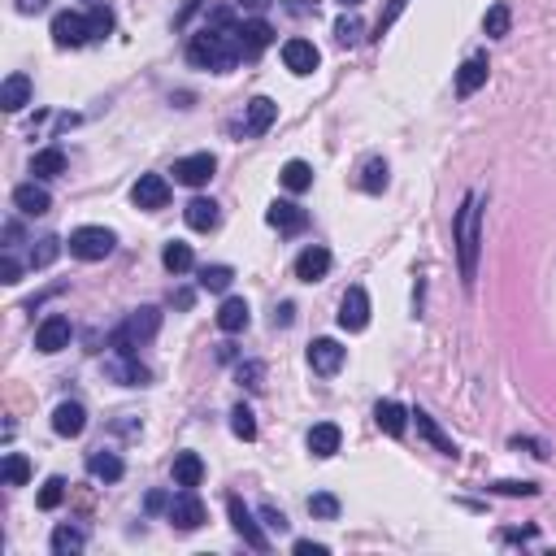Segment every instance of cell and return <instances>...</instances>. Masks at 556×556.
<instances>
[{
	"label": "cell",
	"instance_id": "obj_45",
	"mask_svg": "<svg viewBox=\"0 0 556 556\" xmlns=\"http://www.w3.org/2000/svg\"><path fill=\"white\" fill-rule=\"evenodd\" d=\"M62 500H66V478H48L39 491V509H57Z\"/></svg>",
	"mask_w": 556,
	"mask_h": 556
},
{
	"label": "cell",
	"instance_id": "obj_27",
	"mask_svg": "<svg viewBox=\"0 0 556 556\" xmlns=\"http://www.w3.org/2000/svg\"><path fill=\"white\" fill-rule=\"evenodd\" d=\"M183 218H187V227H192V230L209 235V230L218 227V218H222V213H218V204H213V200L196 196L192 204H187V209H183Z\"/></svg>",
	"mask_w": 556,
	"mask_h": 556
},
{
	"label": "cell",
	"instance_id": "obj_14",
	"mask_svg": "<svg viewBox=\"0 0 556 556\" xmlns=\"http://www.w3.org/2000/svg\"><path fill=\"white\" fill-rule=\"evenodd\" d=\"M131 200L139 209H165V204H170V183H165V174H139V183L131 187Z\"/></svg>",
	"mask_w": 556,
	"mask_h": 556
},
{
	"label": "cell",
	"instance_id": "obj_49",
	"mask_svg": "<svg viewBox=\"0 0 556 556\" xmlns=\"http://www.w3.org/2000/svg\"><path fill=\"white\" fill-rule=\"evenodd\" d=\"M295 556H327V544H309V539H295Z\"/></svg>",
	"mask_w": 556,
	"mask_h": 556
},
{
	"label": "cell",
	"instance_id": "obj_34",
	"mask_svg": "<svg viewBox=\"0 0 556 556\" xmlns=\"http://www.w3.org/2000/svg\"><path fill=\"white\" fill-rule=\"evenodd\" d=\"M361 187H365L369 196H378V192L387 187V162H383V157H369V162L361 165Z\"/></svg>",
	"mask_w": 556,
	"mask_h": 556
},
{
	"label": "cell",
	"instance_id": "obj_32",
	"mask_svg": "<svg viewBox=\"0 0 556 556\" xmlns=\"http://www.w3.org/2000/svg\"><path fill=\"white\" fill-rule=\"evenodd\" d=\"M509 27H513V9H509L504 0H495V4L487 9V18H483V31H487L491 39H504Z\"/></svg>",
	"mask_w": 556,
	"mask_h": 556
},
{
	"label": "cell",
	"instance_id": "obj_17",
	"mask_svg": "<svg viewBox=\"0 0 556 556\" xmlns=\"http://www.w3.org/2000/svg\"><path fill=\"white\" fill-rule=\"evenodd\" d=\"M53 430H57L62 439H79V435L87 430V409H83L79 400H62L57 413H53Z\"/></svg>",
	"mask_w": 556,
	"mask_h": 556
},
{
	"label": "cell",
	"instance_id": "obj_30",
	"mask_svg": "<svg viewBox=\"0 0 556 556\" xmlns=\"http://www.w3.org/2000/svg\"><path fill=\"white\" fill-rule=\"evenodd\" d=\"M31 174L35 178H57V174H66V153H62V148H44V153H35Z\"/></svg>",
	"mask_w": 556,
	"mask_h": 556
},
{
	"label": "cell",
	"instance_id": "obj_2",
	"mask_svg": "<svg viewBox=\"0 0 556 556\" xmlns=\"http://www.w3.org/2000/svg\"><path fill=\"white\" fill-rule=\"evenodd\" d=\"M239 27H200L192 39H187V62L200 70H213V74H227V70L239 66Z\"/></svg>",
	"mask_w": 556,
	"mask_h": 556
},
{
	"label": "cell",
	"instance_id": "obj_43",
	"mask_svg": "<svg viewBox=\"0 0 556 556\" xmlns=\"http://www.w3.org/2000/svg\"><path fill=\"white\" fill-rule=\"evenodd\" d=\"M87 27H92V39H104V35L113 31V13H109V4H96V9L87 13Z\"/></svg>",
	"mask_w": 556,
	"mask_h": 556
},
{
	"label": "cell",
	"instance_id": "obj_24",
	"mask_svg": "<svg viewBox=\"0 0 556 556\" xmlns=\"http://www.w3.org/2000/svg\"><path fill=\"white\" fill-rule=\"evenodd\" d=\"M87 474H92V478H100V483H118V478L127 474V465H122V457H118V452H104V448H96V452L87 457Z\"/></svg>",
	"mask_w": 556,
	"mask_h": 556
},
{
	"label": "cell",
	"instance_id": "obj_36",
	"mask_svg": "<svg viewBox=\"0 0 556 556\" xmlns=\"http://www.w3.org/2000/svg\"><path fill=\"white\" fill-rule=\"evenodd\" d=\"M162 265L170 270V274H187V270L196 265V257H192V248H187V244H178V239H174V244H165Z\"/></svg>",
	"mask_w": 556,
	"mask_h": 556
},
{
	"label": "cell",
	"instance_id": "obj_48",
	"mask_svg": "<svg viewBox=\"0 0 556 556\" xmlns=\"http://www.w3.org/2000/svg\"><path fill=\"white\" fill-rule=\"evenodd\" d=\"M261 518H265V526H270V530H278V535H287V518H283V513H278L274 504H265V509H261Z\"/></svg>",
	"mask_w": 556,
	"mask_h": 556
},
{
	"label": "cell",
	"instance_id": "obj_15",
	"mask_svg": "<svg viewBox=\"0 0 556 556\" xmlns=\"http://www.w3.org/2000/svg\"><path fill=\"white\" fill-rule=\"evenodd\" d=\"M318 62H322V53L313 48V39H287L283 44V66L292 70V74H313L318 70Z\"/></svg>",
	"mask_w": 556,
	"mask_h": 556
},
{
	"label": "cell",
	"instance_id": "obj_22",
	"mask_svg": "<svg viewBox=\"0 0 556 556\" xmlns=\"http://www.w3.org/2000/svg\"><path fill=\"white\" fill-rule=\"evenodd\" d=\"M487 70H491L487 57H483V53H474V57L457 70V96H474V92L487 83Z\"/></svg>",
	"mask_w": 556,
	"mask_h": 556
},
{
	"label": "cell",
	"instance_id": "obj_13",
	"mask_svg": "<svg viewBox=\"0 0 556 556\" xmlns=\"http://www.w3.org/2000/svg\"><path fill=\"white\" fill-rule=\"evenodd\" d=\"M339 327L344 330L369 327V295H365V287H348V295L339 300Z\"/></svg>",
	"mask_w": 556,
	"mask_h": 556
},
{
	"label": "cell",
	"instance_id": "obj_12",
	"mask_svg": "<svg viewBox=\"0 0 556 556\" xmlns=\"http://www.w3.org/2000/svg\"><path fill=\"white\" fill-rule=\"evenodd\" d=\"M274 118H278V104H274L270 96H253L248 104H244V135H248V139L265 135L270 127H274Z\"/></svg>",
	"mask_w": 556,
	"mask_h": 556
},
{
	"label": "cell",
	"instance_id": "obj_10",
	"mask_svg": "<svg viewBox=\"0 0 556 556\" xmlns=\"http://www.w3.org/2000/svg\"><path fill=\"white\" fill-rule=\"evenodd\" d=\"M213 153H192V157H183V162H174V183H183V187H204L209 178H213Z\"/></svg>",
	"mask_w": 556,
	"mask_h": 556
},
{
	"label": "cell",
	"instance_id": "obj_29",
	"mask_svg": "<svg viewBox=\"0 0 556 556\" xmlns=\"http://www.w3.org/2000/svg\"><path fill=\"white\" fill-rule=\"evenodd\" d=\"M204 478V461L196 452H178L174 457V487H200Z\"/></svg>",
	"mask_w": 556,
	"mask_h": 556
},
{
	"label": "cell",
	"instance_id": "obj_51",
	"mask_svg": "<svg viewBox=\"0 0 556 556\" xmlns=\"http://www.w3.org/2000/svg\"><path fill=\"white\" fill-rule=\"evenodd\" d=\"M235 4H239V9H248V13H265L274 0H235Z\"/></svg>",
	"mask_w": 556,
	"mask_h": 556
},
{
	"label": "cell",
	"instance_id": "obj_41",
	"mask_svg": "<svg viewBox=\"0 0 556 556\" xmlns=\"http://www.w3.org/2000/svg\"><path fill=\"white\" fill-rule=\"evenodd\" d=\"M309 513L322 518V522H335V518H339V500H335L330 491H318V495H309Z\"/></svg>",
	"mask_w": 556,
	"mask_h": 556
},
{
	"label": "cell",
	"instance_id": "obj_40",
	"mask_svg": "<svg viewBox=\"0 0 556 556\" xmlns=\"http://www.w3.org/2000/svg\"><path fill=\"white\" fill-rule=\"evenodd\" d=\"M361 31H365V27H361V18H357V13H344V18L335 22V39H339L344 48H353V44H361Z\"/></svg>",
	"mask_w": 556,
	"mask_h": 556
},
{
	"label": "cell",
	"instance_id": "obj_6",
	"mask_svg": "<svg viewBox=\"0 0 556 556\" xmlns=\"http://www.w3.org/2000/svg\"><path fill=\"white\" fill-rule=\"evenodd\" d=\"M227 509H230V526H235V535H239L253 552H270V539H265V530L257 526L253 509H248L239 495H227Z\"/></svg>",
	"mask_w": 556,
	"mask_h": 556
},
{
	"label": "cell",
	"instance_id": "obj_25",
	"mask_svg": "<svg viewBox=\"0 0 556 556\" xmlns=\"http://www.w3.org/2000/svg\"><path fill=\"white\" fill-rule=\"evenodd\" d=\"M0 104H4L9 113L27 109V104H31V79H27V74H9L4 87H0Z\"/></svg>",
	"mask_w": 556,
	"mask_h": 556
},
{
	"label": "cell",
	"instance_id": "obj_52",
	"mask_svg": "<svg viewBox=\"0 0 556 556\" xmlns=\"http://www.w3.org/2000/svg\"><path fill=\"white\" fill-rule=\"evenodd\" d=\"M13 4H18V13H39L48 0H13Z\"/></svg>",
	"mask_w": 556,
	"mask_h": 556
},
{
	"label": "cell",
	"instance_id": "obj_11",
	"mask_svg": "<svg viewBox=\"0 0 556 556\" xmlns=\"http://www.w3.org/2000/svg\"><path fill=\"white\" fill-rule=\"evenodd\" d=\"M265 222L278 230V235H300V230L309 227V213L292 204V200H274L270 209H265Z\"/></svg>",
	"mask_w": 556,
	"mask_h": 556
},
{
	"label": "cell",
	"instance_id": "obj_50",
	"mask_svg": "<svg viewBox=\"0 0 556 556\" xmlns=\"http://www.w3.org/2000/svg\"><path fill=\"white\" fill-rule=\"evenodd\" d=\"M292 304H278V309H274V327H292Z\"/></svg>",
	"mask_w": 556,
	"mask_h": 556
},
{
	"label": "cell",
	"instance_id": "obj_31",
	"mask_svg": "<svg viewBox=\"0 0 556 556\" xmlns=\"http://www.w3.org/2000/svg\"><path fill=\"white\" fill-rule=\"evenodd\" d=\"M278 178H283L287 192H309V187H313V165L309 162H287L283 170H278Z\"/></svg>",
	"mask_w": 556,
	"mask_h": 556
},
{
	"label": "cell",
	"instance_id": "obj_54",
	"mask_svg": "<svg viewBox=\"0 0 556 556\" xmlns=\"http://www.w3.org/2000/svg\"><path fill=\"white\" fill-rule=\"evenodd\" d=\"M504 539L513 544V539H535V530H504Z\"/></svg>",
	"mask_w": 556,
	"mask_h": 556
},
{
	"label": "cell",
	"instance_id": "obj_21",
	"mask_svg": "<svg viewBox=\"0 0 556 556\" xmlns=\"http://www.w3.org/2000/svg\"><path fill=\"white\" fill-rule=\"evenodd\" d=\"M409 418L418 422V435H422L426 444H435V452H444V457H452V461L461 457V452H457V444H452V439H448V435H444V430L435 426V418H430V413H422V409H413Z\"/></svg>",
	"mask_w": 556,
	"mask_h": 556
},
{
	"label": "cell",
	"instance_id": "obj_4",
	"mask_svg": "<svg viewBox=\"0 0 556 556\" xmlns=\"http://www.w3.org/2000/svg\"><path fill=\"white\" fill-rule=\"evenodd\" d=\"M113 244H118V235L109 227H79L70 230V253L79 257V261H104L109 253H113Z\"/></svg>",
	"mask_w": 556,
	"mask_h": 556
},
{
	"label": "cell",
	"instance_id": "obj_56",
	"mask_svg": "<svg viewBox=\"0 0 556 556\" xmlns=\"http://www.w3.org/2000/svg\"><path fill=\"white\" fill-rule=\"evenodd\" d=\"M344 4H361V0H344Z\"/></svg>",
	"mask_w": 556,
	"mask_h": 556
},
{
	"label": "cell",
	"instance_id": "obj_9",
	"mask_svg": "<svg viewBox=\"0 0 556 556\" xmlns=\"http://www.w3.org/2000/svg\"><path fill=\"white\" fill-rule=\"evenodd\" d=\"M53 39H57V48H83L87 39H92V27H87V18L83 13H57L53 18Z\"/></svg>",
	"mask_w": 556,
	"mask_h": 556
},
{
	"label": "cell",
	"instance_id": "obj_8",
	"mask_svg": "<svg viewBox=\"0 0 556 556\" xmlns=\"http://www.w3.org/2000/svg\"><path fill=\"white\" fill-rule=\"evenodd\" d=\"M70 335H74V327H70L66 313H48L35 327V348L39 353H62V348H70Z\"/></svg>",
	"mask_w": 556,
	"mask_h": 556
},
{
	"label": "cell",
	"instance_id": "obj_28",
	"mask_svg": "<svg viewBox=\"0 0 556 556\" xmlns=\"http://www.w3.org/2000/svg\"><path fill=\"white\" fill-rule=\"evenodd\" d=\"M374 422H378V430H383V435L400 439V435H404V426H409V413H404V404H395V400H383V404L374 409Z\"/></svg>",
	"mask_w": 556,
	"mask_h": 556
},
{
	"label": "cell",
	"instance_id": "obj_47",
	"mask_svg": "<svg viewBox=\"0 0 556 556\" xmlns=\"http://www.w3.org/2000/svg\"><path fill=\"white\" fill-rule=\"evenodd\" d=\"M18 274H22L18 257H13V253H4V261H0V283H9V287H13V283H18Z\"/></svg>",
	"mask_w": 556,
	"mask_h": 556
},
{
	"label": "cell",
	"instance_id": "obj_18",
	"mask_svg": "<svg viewBox=\"0 0 556 556\" xmlns=\"http://www.w3.org/2000/svg\"><path fill=\"white\" fill-rule=\"evenodd\" d=\"M330 274V253L322 244H313V248H304L300 257H295V278L300 283H322Z\"/></svg>",
	"mask_w": 556,
	"mask_h": 556
},
{
	"label": "cell",
	"instance_id": "obj_35",
	"mask_svg": "<svg viewBox=\"0 0 556 556\" xmlns=\"http://www.w3.org/2000/svg\"><path fill=\"white\" fill-rule=\"evenodd\" d=\"M0 478H4V487H22L31 478V461L22 457V452H9L4 465H0Z\"/></svg>",
	"mask_w": 556,
	"mask_h": 556
},
{
	"label": "cell",
	"instance_id": "obj_33",
	"mask_svg": "<svg viewBox=\"0 0 556 556\" xmlns=\"http://www.w3.org/2000/svg\"><path fill=\"white\" fill-rule=\"evenodd\" d=\"M83 544H87V535H83L79 526H57V530H53V552L57 556L83 552Z\"/></svg>",
	"mask_w": 556,
	"mask_h": 556
},
{
	"label": "cell",
	"instance_id": "obj_23",
	"mask_svg": "<svg viewBox=\"0 0 556 556\" xmlns=\"http://www.w3.org/2000/svg\"><path fill=\"white\" fill-rule=\"evenodd\" d=\"M248 300H239V295H227L222 300V309H218V327L227 330V335H239V330H248Z\"/></svg>",
	"mask_w": 556,
	"mask_h": 556
},
{
	"label": "cell",
	"instance_id": "obj_53",
	"mask_svg": "<svg viewBox=\"0 0 556 556\" xmlns=\"http://www.w3.org/2000/svg\"><path fill=\"white\" fill-rule=\"evenodd\" d=\"M157 509H170V500H165L162 491H153V495H148V513H157Z\"/></svg>",
	"mask_w": 556,
	"mask_h": 556
},
{
	"label": "cell",
	"instance_id": "obj_20",
	"mask_svg": "<svg viewBox=\"0 0 556 556\" xmlns=\"http://www.w3.org/2000/svg\"><path fill=\"white\" fill-rule=\"evenodd\" d=\"M13 204H18L27 218H39V213H48V209H53V196H48V192H44V187L31 178V183H18V187H13Z\"/></svg>",
	"mask_w": 556,
	"mask_h": 556
},
{
	"label": "cell",
	"instance_id": "obj_39",
	"mask_svg": "<svg viewBox=\"0 0 556 556\" xmlns=\"http://www.w3.org/2000/svg\"><path fill=\"white\" fill-rule=\"evenodd\" d=\"M57 253H62V239H57V235H44V239H39V248H31V270L53 265V261H57Z\"/></svg>",
	"mask_w": 556,
	"mask_h": 556
},
{
	"label": "cell",
	"instance_id": "obj_19",
	"mask_svg": "<svg viewBox=\"0 0 556 556\" xmlns=\"http://www.w3.org/2000/svg\"><path fill=\"white\" fill-rule=\"evenodd\" d=\"M270 44H274V27H270L265 18H253V22L239 27V53H244V57H257Z\"/></svg>",
	"mask_w": 556,
	"mask_h": 556
},
{
	"label": "cell",
	"instance_id": "obj_44",
	"mask_svg": "<svg viewBox=\"0 0 556 556\" xmlns=\"http://www.w3.org/2000/svg\"><path fill=\"white\" fill-rule=\"evenodd\" d=\"M404 4H409V0H387V9H383V13H378V22H374V39H383V35L392 31V22L404 13Z\"/></svg>",
	"mask_w": 556,
	"mask_h": 556
},
{
	"label": "cell",
	"instance_id": "obj_42",
	"mask_svg": "<svg viewBox=\"0 0 556 556\" xmlns=\"http://www.w3.org/2000/svg\"><path fill=\"white\" fill-rule=\"evenodd\" d=\"M235 378H239V387H248V392H257L265 378V365L261 361H244L239 369H235Z\"/></svg>",
	"mask_w": 556,
	"mask_h": 556
},
{
	"label": "cell",
	"instance_id": "obj_46",
	"mask_svg": "<svg viewBox=\"0 0 556 556\" xmlns=\"http://www.w3.org/2000/svg\"><path fill=\"white\" fill-rule=\"evenodd\" d=\"M487 491H500V495H539V483H491Z\"/></svg>",
	"mask_w": 556,
	"mask_h": 556
},
{
	"label": "cell",
	"instance_id": "obj_1",
	"mask_svg": "<svg viewBox=\"0 0 556 556\" xmlns=\"http://www.w3.org/2000/svg\"><path fill=\"white\" fill-rule=\"evenodd\" d=\"M452 239H457V261H461V283L474 287L478 278V253H483V196L465 192L457 218H452Z\"/></svg>",
	"mask_w": 556,
	"mask_h": 556
},
{
	"label": "cell",
	"instance_id": "obj_37",
	"mask_svg": "<svg viewBox=\"0 0 556 556\" xmlns=\"http://www.w3.org/2000/svg\"><path fill=\"white\" fill-rule=\"evenodd\" d=\"M230 278H235L230 265H204L200 270V287L204 292H230Z\"/></svg>",
	"mask_w": 556,
	"mask_h": 556
},
{
	"label": "cell",
	"instance_id": "obj_5",
	"mask_svg": "<svg viewBox=\"0 0 556 556\" xmlns=\"http://www.w3.org/2000/svg\"><path fill=\"white\" fill-rule=\"evenodd\" d=\"M104 374H109L113 383H122V387H148V383H153V369L135 357V353H109V357H104Z\"/></svg>",
	"mask_w": 556,
	"mask_h": 556
},
{
	"label": "cell",
	"instance_id": "obj_7",
	"mask_svg": "<svg viewBox=\"0 0 556 556\" xmlns=\"http://www.w3.org/2000/svg\"><path fill=\"white\" fill-rule=\"evenodd\" d=\"M170 522L178 526V530H200L204 526V504H200L196 487H183L178 495H170Z\"/></svg>",
	"mask_w": 556,
	"mask_h": 556
},
{
	"label": "cell",
	"instance_id": "obj_26",
	"mask_svg": "<svg viewBox=\"0 0 556 556\" xmlns=\"http://www.w3.org/2000/svg\"><path fill=\"white\" fill-rule=\"evenodd\" d=\"M339 439H344V435H339V426H335V422H318L313 430H309V452L327 461V457L339 452Z\"/></svg>",
	"mask_w": 556,
	"mask_h": 556
},
{
	"label": "cell",
	"instance_id": "obj_38",
	"mask_svg": "<svg viewBox=\"0 0 556 556\" xmlns=\"http://www.w3.org/2000/svg\"><path fill=\"white\" fill-rule=\"evenodd\" d=\"M230 430H235V439H257V418H253L248 404H235V409H230Z\"/></svg>",
	"mask_w": 556,
	"mask_h": 556
},
{
	"label": "cell",
	"instance_id": "obj_16",
	"mask_svg": "<svg viewBox=\"0 0 556 556\" xmlns=\"http://www.w3.org/2000/svg\"><path fill=\"white\" fill-rule=\"evenodd\" d=\"M344 348L335 344V339H313L309 344V365H313V374H322V378H330V374H339L344 369Z\"/></svg>",
	"mask_w": 556,
	"mask_h": 556
},
{
	"label": "cell",
	"instance_id": "obj_55",
	"mask_svg": "<svg viewBox=\"0 0 556 556\" xmlns=\"http://www.w3.org/2000/svg\"><path fill=\"white\" fill-rule=\"evenodd\" d=\"M83 4H87V9H96V4H104V0H83Z\"/></svg>",
	"mask_w": 556,
	"mask_h": 556
},
{
	"label": "cell",
	"instance_id": "obj_3",
	"mask_svg": "<svg viewBox=\"0 0 556 556\" xmlns=\"http://www.w3.org/2000/svg\"><path fill=\"white\" fill-rule=\"evenodd\" d=\"M157 330H162V313H157L153 304H144V309H135L131 318L109 335V348H113V353H135V348H144Z\"/></svg>",
	"mask_w": 556,
	"mask_h": 556
}]
</instances>
